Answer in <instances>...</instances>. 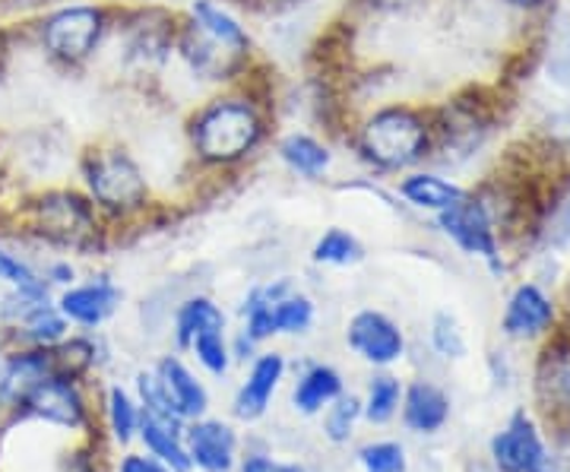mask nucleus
Masks as SVG:
<instances>
[{"mask_svg": "<svg viewBox=\"0 0 570 472\" xmlns=\"http://www.w3.org/2000/svg\"><path fill=\"white\" fill-rule=\"evenodd\" d=\"M245 472H305L302 466H288V463H273L266 456H250L245 460Z\"/></svg>", "mask_w": 570, "mask_h": 472, "instance_id": "473e14b6", "label": "nucleus"}, {"mask_svg": "<svg viewBox=\"0 0 570 472\" xmlns=\"http://www.w3.org/2000/svg\"><path fill=\"white\" fill-rule=\"evenodd\" d=\"M190 463L204 466L206 472H228L235 456V434L223 422H200L187 434Z\"/></svg>", "mask_w": 570, "mask_h": 472, "instance_id": "f8f14e48", "label": "nucleus"}, {"mask_svg": "<svg viewBox=\"0 0 570 472\" xmlns=\"http://www.w3.org/2000/svg\"><path fill=\"white\" fill-rule=\"evenodd\" d=\"M105 26H108V17L102 7L70 0V3L48 7L32 26V36H36L41 55L51 63L80 67L96 55L105 36Z\"/></svg>", "mask_w": 570, "mask_h": 472, "instance_id": "f257e3e1", "label": "nucleus"}, {"mask_svg": "<svg viewBox=\"0 0 570 472\" xmlns=\"http://www.w3.org/2000/svg\"><path fill=\"white\" fill-rule=\"evenodd\" d=\"M48 377H55L51 352L39 350V346L32 352H20L7 362V371L0 377V400L3 403H26V396Z\"/></svg>", "mask_w": 570, "mask_h": 472, "instance_id": "9b49d317", "label": "nucleus"}, {"mask_svg": "<svg viewBox=\"0 0 570 472\" xmlns=\"http://www.w3.org/2000/svg\"><path fill=\"white\" fill-rule=\"evenodd\" d=\"M365 257V247L358 245L355 235H348L346 228H330L321 235V242L314 245V260L330 264V267H352Z\"/></svg>", "mask_w": 570, "mask_h": 472, "instance_id": "5701e85b", "label": "nucleus"}, {"mask_svg": "<svg viewBox=\"0 0 570 472\" xmlns=\"http://www.w3.org/2000/svg\"><path fill=\"white\" fill-rule=\"evenodd\" d=\"M450 415L444 393L431 384H412L406 396V422L415 432H438Z\"/></svg>", "mask_w": 570, "mask_h": 472, "instance_id": "f3484780", "label": "nucleus"}, {"mask_svg": "<svg viewBox=\"0 0 570 472\" xmlns=\"http://www.w3.org/2000/svg\"><path fill=\"white\" fill-rule=\"evenodd\" d=\"M549 472H570V434L561 441L554 456H549Z\"/></svg>", "mask_w": 570, "mask_h": 472, "instance_id": "f704fd0d", "label": "nucleus"}, {"mask_svg": "<svg viewBox=\"0 0 570 472\" xmlns=\"http://www.w3.org/2000/svg\"><path fill=\"white\" fill-rule=\"evenodd\" d=\"M491 453H494V463L504 472H549L546 448L527 415H513L508 429L494 437Z\"/></svg>", "mask_w": 570, "mask_h": 472, "instance_id": "423d86ee", "label": "nucleus"}, {"mask_svg": "<svg viewBox=\"0 0 570 472\" xmlns=\"http://www.w3.org/2000/svg\"><path fill=\"white\" fill-rule=\"evenodd\" d=\"M434 346L444 355H453V358H460L466 352L463 336H460V330H456V324L450 321L448 314H438V321H434Z\"/></svg>", "mask_w": 570, "mask_h": 472, "instance_id": "2f4dec72", "label": "nucleus"}, {"mask_svg": "<svg viewBox=\"0 0 570 472\" xmlns=\"http://www.w3.org/2000/svg\"><path fill=\"white\" fill-rule=\"evenodd\" d=\"M190 17H194V26L204 32L206 39H213L216 45L235 51V55H245L247 51L250 39H247L245 26L235 20L228 10H223L219 3H213V0H194Z\"/></svg>", "mask_w": 570, "mask_h": 472, "instance_id": "4468645a", "label": "nucleus"}, {"mask_svg": "<svg viewBox=\"0 0 570 472\" xmlns=\"http://www.w3.org/2000/svg\"><path fill=\"white\" fill-rule=\"evenodd\" d=\"M279 156L302 178H321L326 168H330V163H333L330 149L321 140L307 137V134H288L283 144H279Z\"/></svg>", "mask_w": 570, "mask_h": 472, "instance_id": "a211bd4d", "label": "nucleus"}, {"mask_svg": "<svg viewBox=\"0 0 570 472\" xmlns=\"http://www.w3.org/2000/svg\"><path fill=\"white\" fill-rule=\"evenodd\" d=\"M551 387H554V393H561V396L570 400V362H558L551 368Z\"/></svg>", "mask_w": 570, "mask_h": 472, "instance_id": "72a5a7b5", "label": "nucleus"}, {"mask_svg": "<svg viewBox=\"0 0 570 472\" xmlns=\"http://www.w3.org/2000/svg\"><path fill=\"white\" fill-rule=\"evenodd\" d=\"M400 194L406 197L412 206H422V209H448L456 200H463L466 194L456 185H450L438 175H428V171H419V175H409L406 181L400 185Z\"/></svg>", "mask_w": 570, "mask_h": 472, "instance_id": "6ab92c4d", "label": "nucleus"}, {"mask_svg": "<svg viewBox=\"0 0 570 472\" xmlns=\"http://www.w3.org/2000/svg\"><path fill=\"white\" fill-rule=\"evenodd\" d=\"M142 441L153 451V456L163 460L165 466H171L175 472L190 470V456L178 441V425H168V422H159L156 415L142 412Z\"/></svg>", "mask_w": 570, "mask_h": 472, "instance_id": "aec40b11", "label": "nucleus"}, {"mask_svg": "<svg viewBox=\"0 0 570 472\" xmlns=\"http://www.w3.org/2000/svg\"><path fill=\"white\" fill-rule=\"evenodd\" d=\"M283 358L279 355H264L257 358V365L250 371L247 384L238 391V400H235V415L238 419H261L269 403V396L276 391L279 377H283Z\"/></svg>", "mask_w": 570, "mask_h": 472, "instance_id": "ddd939ff", "label": "nucleus"}, {"mask_svg": "<svg viewBox=\"0 0 570 472\" xmlns=\"http://www.w3.org/2000/svg\"><path fill=\"white\" fill-rule=\"evenodd\" d=\"M365 472H406V453L400 444H371L362 451Z\"/></svg>", "mask_w": 570, "mask_h": 472, "instance_id": "c85d7f7f", "label": "nucleus"}, {"mask_svg": "<svg viewBox=\"0 0 570 472\" xmlns=\"http://www.w3.org/2000/svg\"><path fill=\"white\" fill-rule=\"evenodd\" d=\"M441 226L460 247H466L472 254H482L489 264L498 267V245H494V232L485 206L475 200H456L448 209H441Z\"/></svg>", "mask_w": 570, "mask_h": 472, "instance_id": "6e6552de", "label": "nucleus"}, {"mask_svg": "<svg viewBox=\"0 0 570 472\" xmlns=\"http://www.w3.org/2000/svg\"><path fill=\"white\" fill-rule=\"evenodd\" d=\"M121 302V292L111 286L108 279L99 283H86V286H70L58 302V311L70 324L80 327H99L102 321H108L115 308Z\"/></svg>", "mask_w": 570, "mask_h": 472, "instance_id": "1a4fd4ad", "label": "nucleus"}, {"mask_svg": "<svg viewBox=\"0 0 570 472\" xmlns=\"http://www.w3.org/2000/svg\"><path fill=\"white\" fill-rule=\"evenodd\" d=\"M111 429L118 434V441H130V434L137 432V412H134V403L127 400L124 391H111Z\"/></svg>", "mask_w": 570, "mask_h": 472, "instance_id": "7c9ffc66", "label": "nucleus"}, {"mask_svg": "<svg viewBox=\"0 0 570 472\" xmlns=\"http://www.w3.org/2000/svg\"><path fill=\"white\" fill-rule=\"evenodd\" d=\"M551 238H554V242H568L570 238V209L561 213V219H558V226L551 232Z\"/></svg>", "mask_w": 570, "mask_h": 472, "instance_id": "e433bc0d", "label": "nucleus"}, {"mask_svg": "<svg viewBox=\"0 0 570 472\" xmlns=\"http://www.w3.org/2000/svg\"><path fill=\"white\" fill-rule=\"evenodd\" d=\"M200 330H225L223 311L216 308L209 298H190L181 311H178V343L187 346L194 333Z\"/></svg>", "mask_w": 570, "mask_h": 472, "instance_id": "393cba45", "label": "nucleus"}, {"mask_svg": "<svg viewBox=\"0 0 570 472\" xmlns=\"http://www.w3.org/2000/svg\"><path fill=\"white\" fill-rule=\"evenodd\" d=\"M0 279L10 292H29V295H48V279L32 264H26L20 254L0 247Z\"/></svg>", "mask_w": 570, "mask_h": 472, "instance_id": "b1692460", "label": "nucleus"}, {"mask_svg": "<svg viewBox=\"0 0 570 472\" xmlns=\"http://www.w3.org/2000/svg\"><path fill=\"white\" fill-rule=\"evenodd\" d=\"M348 346L371 365H390L403 355V333L381 311H362L348 324Z\"/></svg>", "mask_w": 570, "mask_h": 472, "instance_id": "0eeeda50", "label": "nucleus"}, {"mask_svg": "<svg viewBox=\"0 0 570 472\" xmlns=\"http://www.w3.org/2000/svg\"><path fill=\"white\" fill-rule=\"evenodd\" d=\"M82 181L89 190V200L111 213H130L146 204V178L140 165L134 163L124 149H92L80 163Z\"/></svg>", "mask_w": 570, "mask_h": 472, "instance_id": "39448f33", "label": "nucleus"}, {"mask_svg": "<svg viewBox=\"0 0 570 472\" xmlns=\"http://www.w3.org/2000/svg\"><path fill=\"white\" fill-rule=\"evenodd\" d=\"M187 346H194L197 358H200L213 374H223V371L228 368V352H225L223 330H200V333L190 336Z\"/></svg>", "mask_w": 570, "mask_h": 472, "instance_id": "bb28decb", "label": "nucleus"}, {"mask_svg": "<svg viewBox=\"0 0 570 472\" xmlns=\"http://www.w3.org/2000/svg\"><path fill=\"white\" fill-rule=\"evenodd\" d=\"M340 391H343L340 374L333 368L317 365V368H311L298 381V387H295V406L305 412V415H314L317 410H324L330 400H336Z\"/></svg>", "mask_w": 570, "mask_h": 472, "instance_id": "412c9836", "label": "nucleus"}, {"mask_svg": "<svg viewBox=\"0 0 570 472\" xmlns=\"http://www.w3.org/2000/svg\"><path fill=\"white\" fill-rule=\"evenodd\" d=\"M400 406V384L393 377H377L367 393V419L371 422H387Z\"/></svg>", "mask_w": 570, "mask_h": 472, "instance_id": "cd10ccee", "label": "nucleus"}, {"mask_svg": "<svg viewBox=\"0 0 570 472\" xmlns=\"http://www.w3.org/2000/svg\"><path fill=\"white\" fill-rule=\"evenodd\" d=\"M551 324V302L535 286L517 288L504 314V330L510 336H535Z\"/></svg>", "mask_w": 570, "mask_h": 472, "instance_id": "2eb2a0df", "label": "nucleus"}, {"mask_svg": "<svg viewBox=\"0 0 570 472\" xmlns=\"http://www.w3.org/2000/svg\"><path fill=\"white\" fill-rule=\"evenodd\" d=\"M358 144H362L367 163L396 171V168H406L425 156L428 127L409 108H384L367 118Z\"/></svg>", "mask_w": 570, "mask_h": 472, "instance_id": "20e7f679", "label": "nucleus"}, {"mask_svg": "<svg viewBox=\"0 0 570 472\" xmlns=\"http://www.w3.org/2000/svg\"><path fill=\"white\" fill-rule=\"evenodd\" d=\"M20 327L26 330V340H29L32 346L48 350V346H55V343H61L63 340L67 317H63L61 311H58V305L45 302V305H36V308L22 317Z\"/></svg>", "mask_w": 570, "mask_h": 472, "instance_id": "4be33fe9", "label": "nucleus"}, {"mask_svg": "<svg viewBox=\"0 0 570 472\" xmlns=\"http://www.w3.org/2000/svg\"><path fill=\"white\" fill-rule=\"evenodd\" d=\"M22 219L32 235L58 247H86L96 235L92 200L70 187H48L22 206Z\"/></svg>", "mask_w": 570, "mask_h": 472, "instance_id": "7ed1b4c3", "label": "nucleus"}, {"mask_svg": "<svg viewBox=\"0 0 570 472\" xmlns=\"http://www.w3.org/2000/svg\"><path fill=\"white\" fill-rule=\"evenodd\" d=\"M159 381H163L168 400L175 403L178 415H200L206 410V391L178 358H165L159 365Z\"/></svg>", "mask_w": 570, "mask_h": 472, "instance_id": "dca6fc26", "label": "nucleus"}, {"mask_svg": "<svg viewBox=\"0 0 570 472\" xmlns=\"http://www.w3.org/2000/svg\"><path fill=\"white\" fill-rule=\"evenodd\" d=\"M121 472H165V470L163 466H156L153 460H146V456H127Z\"/></svg>", "mask_w": 570, "mask_h": 472, "instance_id": "c9c22d12", "label": "nucleus"}, {"mask_svg": "<svg viewBox=\"0 0 570 472\" xmlns=\"http://www.w3.org/2000/svg\"><path fill=\"white\" fill-rule=\"evenodd\" d=\"M45 3H51V7H55V3H70V0H45Z\"/></svg>", "mask_w": 570, "mask_h": 472, "instance_id": "58836bf2", "label": "nucleus"}, {"mask_svg": "<svg viewBox=\"0 0 570 472\" xmlns=\"http://www.w3.org/2000/svg\"><path fill=\"white\" fill-rule=\"evenodd\" d=\"M355 419H358V400L355 396H340L336 406L326 415V434L333 441H346L348 434H352Z\"/></svg>", "mask_w": 570, "mask_h": 472, "instance_id": "c756f323", "label": "nucleus"}, {"mask_svg": "<svg viewBox=\"0 0 570 472\" xmlns=\"http://www.w3.org/2000/svg\"><path fill=\"white\" fill-rule=\"evenodd\" d=\"M314 321V305L305 295H279L273 302V330L276 333H305Z\"/></svg>", "mask_w": 570, "mask_h": 472, "instance_id": "a878e982", "label": "nucleus"}, {"mask_svg": "<svg viewBox=\"0 0 570 472\" xmlns=\"http://www.w3.org/2000/svg\"><path fill=\"white\" fill-rule=\"evenodd\" d=\"M261 137H264V121L257 108L245 99L209 102L190 127L197 156L213 165H232L245 159L261 144Z\"/></svg>", "mask_w": 570, "mask_h": 472, "instance_id": "f03ea898", "label": "nucleus"}, {"mask_svg": "<svg viewBox=\"0 0 570 472\" xmlns=\"http://www.w3.org/2000/svg\"><path fill=\"white\" fill-rule=\"evenodd\" d=\"M32 415H39L45 422H55L63 429H77L82 422V400L77 387L63 377H48L41 381L36 391L26 396V403Z\"/></svg>", "mask_w": 570, "mask_h": 472, "instance_id": "9d476101", "label": "nucleus"}, {"mask_svg": "<svg viewBox=\"0 0 570 472\" xmlns=\"http://www.w3.org/2000/svg\"><path fill=\"white\" fill-rule=\"evenodd\" d=\"M513 7H539L542 0H510Z\"/></svg>", "mask_w": 570, "mask_h": 472, "instance_id": "4c0bfd02", "label": "nucleus"}]
</instances>
